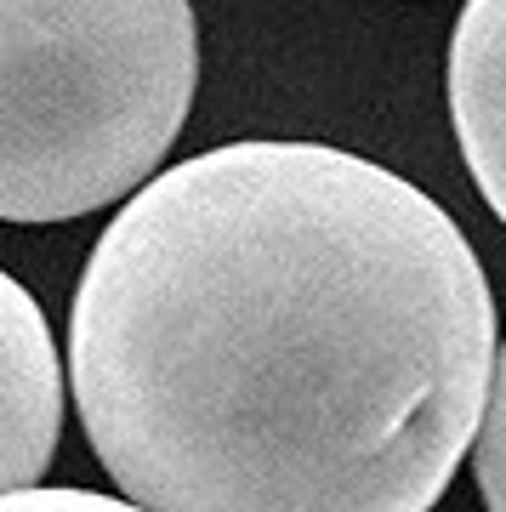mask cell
I'll return each instance as SVG.
<instances>
[{"instance_id": "cell-1", "label": "cell", "mask_w": 506, "mask_h": 512, "mask_svg": "<svg viewBox=\"0 0 506 512\" xmlns=\"http://www.w3.org/2000/svg\"><path fill=\"white\" fill-rule=\"evenodd\" d=\"M489 382L495 291L467 234L330 143L160 171L69 308L86 439L148 512H433Z\"/></svg>"}, {"instance_id": "cell-4", "label": "cell", "mask_w": 506, "mask_h": 512, "mask_svg": "<svg viewBox=\"0 0 506 512\" xmlns=\"http://www.w3.org/2000/svg\"><path fill=\"white\" fill-rule=\"evenodd\" d=\"M450 126L478 194L506 222V0H467L450 40Z\"/></svg>"}, {"instance_id": "cell-3", "label": "cell", "mask_w": 506, "mask_h": 512, "mask_svg": "<svg viewBox=\"0 0 506 512\" xmlns=\"http://www.w3.org/2000/svg\"><path fill=\"white\" fill-rule=\"evenodd\" d=\"M63 359L29 291L0 268V495L35 490L63 439Z\"/></svg>"}, {"instance_id": "cell-6", "label": "cell", "mask_w": 506, "mask_h": 512, "mask_svg": "<svg viewBox=\"0 0 506 512\" xmlns=\"http://www.w3.org/2000/svg\"><path fill=\"white\" fill-rule=\"evenodd\" d=\"M0 512H148L126 495H103V490H12L0 495Z\"/></svg>"}, {"instance_id": "cell-2", "label": "cell", "mask_w": 506, "mask_h": 512, "mask_svg": "<svg viewBox=\"0 0 506 512\" xmlns=\"http://www.w3.org/2000/svg\"><path fill=\"white\" fill-rule=\"evenodd\" d=\"M199 92L188 0H0V222L131 200Z\"/></svg>"}, {"instance_id": "cell-5", "label": "cell", "mask_w": 506, "mask_h": 512, "mask_svg": "<svg viewBox=\"0 0 506 512\" xmlns=\"http://www.w3.org/2000/svg\"><path fill=\"white\" fill-rule=\"evenodd\" d=\"M472 478L489 512H506V342L495 353V382H489L484 427L472 439Z\"/></svg>"}]
</instances>
